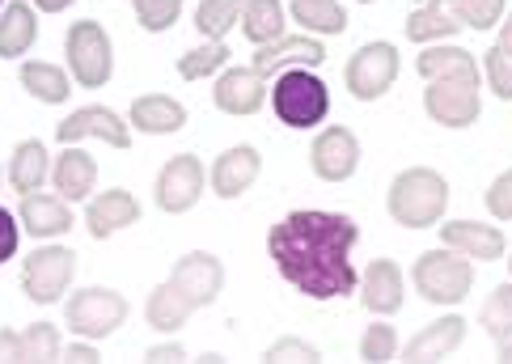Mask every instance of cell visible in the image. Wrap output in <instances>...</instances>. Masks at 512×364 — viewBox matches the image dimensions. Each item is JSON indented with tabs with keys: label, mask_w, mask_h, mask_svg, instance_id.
I'll return each mask as SVG.
<instances>
[{
	"label": "cell",
	"mask_w": 512,
	"mask_h": 364,
	"mask_svg": "<svg viewBox=\"0 0 512 364\" xmlns=\"http://www.w3.org/2000/svg\"><path fill=\"white\" fill-rule=\"evenodd\" d=\"M356 238H360V225L347 212L301 208L271 225L267 254L280 276L309 301H339L347 293H356L360 284L352 267Z\"/></svg>",
	"instance_id": "cell-1"
},
{
	"label": "cell",
	"mask_w": 512,
	"mask_h": 364,
	"mask_svg": "<svg viewBox=\"0 0 512 364\" xmlns=\"http://www.w3.org/2000/svg\"><path fill=\"white\" fill-rule=\"evenodd\" d=\"M415 72L428 81L424 89V111L441 127H470L483 111L479 85L483 72L474 64L466 47H424L415 60Z\"/></svg>",
	"instance_id": "cell-2"
},
{
	"label": "cell",
	"mask_w": 512,
	"mask_h": 364,
	"mask_svg": "<svg viewBox=\"0 0 512 364\" xmlns=\"http://www.w3.org/2000/svg\"><path fill=\"white\" fill-rule=\"evenodd\" d=\"M386 208L394 216V225H402V229L441 225V216L449 208V182L428 166H411L390 182Z\"/></svg>",
	"instance_id": "cell-3"
},
{
	"label": "cell",
	"mask_w": 512,
	"mask_h": 364,
	"mask_svg": "<svg viewBox=\"0 0 512 364\" xmlns=\"http://www.w3.org/2000/svg\"><path fill=\"white\" fill-rule=\"evenodd\" d=\"M271 111L284 127H318L331 115V89L314 68H284L271 77Z\"/></svg>",
	"instance_id": "cell-4"
},
{
	"label": "cell",
	"mask_w": 512,
	"mask_h": 364,
	"mask_svg": "<svg viewBox=\"0 0 512 364\" xmlns=\"http://www.w3.org/2000/svg\"><path fill=\"white\" fill-rule=\"evenodd\" d=\"M411 284H415V293L432 305H462L466 293L474 288V259H466V254L453 246L424 250L411 267Z\"/></svg>",
	"instance_id": "cell-5"
},
{
	"label": "cell",
	"mask_w": 512,
	"mask_h": 364,
	"mask_svg": "<svg viewBox=\"0 0 512 364\" xmlns=\"http://www.w3.org/2000/svg\"><path fill=\"white\" fill-rule=\"evenodd\" d=\"M64 56L72 81L85 89H102L115 72V51H111V34L102 30V22H72L68 39H64Z\"/></svg>",
	"instance_id": "cell-6"
},
{
	"label": "cell",
	"mask_w": 512,
	"mask_h": 364,
	"mask_svg": "<svg viewBox=\"0 0 512 364\" xmlns=\"http://www.w3.org/2000/svg\"><path fill=\"white\" fill-rule=\"evenodd\" d=\"M64 322L72 326V335L81 339H111L119 326L127 322V301L115 288H81L64 301Z\"/></svg>",
	"instance_id": "cell-7"
},
{
	"label": "cell",
	"mask_w": 512,
	"mask_h": 364,
	"mask_svg": "<svg viewBox=\"0 0 512 364\" xmlns=\"http://www.w3.org/2000/svg\"><path fill=\"white\" fill-rule=\"evenodd\" d=\"M77 276V254L68 246H39L22 263V293L34 305H56Z\"/></svg>",
	"instance_id": "cell-8"
},
{
	"label": "cell",
	"mask_w": 512,
	"mask_h": 364,
	"mask_svg": "<svg viewBox=\"0 0 512 364\" xmlns=\"http://www.w3.org/2000/svg\"><path fill=\"white\" fill-rule=\"evenodd\" d=\"M398 81V47L394 43H364L343 68V85L356 102H377Z\"/></svg>",
	"instance_id": "cell-9"
},
{
	"label": "cell",
	"mask_w": 512,
	"mask_h": 364,
	"mask_svg": "<svg viewBox=\"0 0 512 364\" xmlns=\"http://www.w3.org/2000/svg\"><path fill=\"white\" fill-rule=\"evenodd\" d=\"M204 187H208L204 161H199L195 153H178V157H170L166 166H161L153 199H157V208H161V212L178 216V212H191V208L199 204Z\"/></svg>",
	"instance_id": "cell-10"
},
{
	"label": "cell",
	"mask_w": 512,
	"mask_h": 364,
	"mask_svg": "<svg viewBox=\"0 0 512 364\" xmlns=\"http://www.w3.org/2000/svg\"><path fill=\"white\" fill-rule=\"evenodd\" d=\"M170 288H178L182 297H187L191 309H208L216 297H221V288H225V267L216 254L208 250H191V254H182V259L174 263L170 271Z\"/></svg>",
	"instance_id": "cell-11"
},
{
	"label": "cell",
	"mask_w": 512,
	"mask_h": 364,
	"mask_svg": "<svg viewBox=\"0 0 512 364\" xmlns=\"http://www.w3.org/2000/svg\"><path fill=\"white\" fill-rule=\"evenodd\" d=\"M360 166V140L352 136V127H326L309 144V170L322 182H347Z\"/></svg>",
	"instance_id": "cell-12"
},
{
	"label": "cell",
	"mask_w": 512,
	"mask_h": 364,
	"mask_svg": "<svg viewBox=\"0 0 512 364\" xmlns=\"http://www.w3.org/2000/svg\"><path fill=\"white\" fill-rule=\"evenodd\" d=\"M271 98V77H263L259 68H225L216 77V89H212V102L216 111L225 115H259V106Z\"/></svg>",
	"instance_id": "cell-13"
},
{
	"label": "cell",
	"mask_w": 512,
	"mask_h": 364,
	"mask_svg": "<svg viewBox=\"0 0 512 364\" xmlns=\"http://www.w3.org/2000/svg\"><path fill=\"white\" fill-rule=\"evenodd\" d=\"M89 136L106 140L111 149H127V144H132V123H123V115H115L111 106H81V111H72L56 132L60 144H81Z\"/></svg>",
	"instance_id": "cell-14"
},
{
	"label": "cell",
	"mask_w": 512,
	"mask_h": 364,
	"mask_svg": "<svg viewBox=\"0 0 512 364\" xmlns=\"http://www.w3.org/2000/svg\"><path fill=\"white\" fill-rule=\"evenodd\" d=\"M326 60V47L318 34H280L276 43L254 47V68L263 77H276L284 68H318Z\"/></svg>",
	"instance_id": "cell-15"
},
{
	"label": "cell",
	"mask_w": 512,
	"mask_h": 364,
	"mask_svg": "<svg viewBox=\"0 0 512 364\" xmlns=\"http://www.w3.org/2000/svg\"><path fill=\"white\" fill-rule=\"evenodd\" d=\"M259 170H263L259 149H250V144H233V149H225L221 157L212 161L208 182H212V191L221 199H237V195H246L254 187Z\"/></svg>",
	"instance_id": "cell-16"
},
{
	"label": "cell",
	"mask_w": 512,
	"mask_h": 364,
	"mask_svg": "<svg viewBox=\"0 0 512 364\" xmlns=\"http://www.w3.org/2000/svg\"><path fill=\"white\" fill-rule=\"evenodd\" d=\"M136 221H140V204H136L132 191L115 187V191H102V195L89 199V212H85L89 238L106 242V238H115L119 229H132Z\"/></svg>",
	"instance_id": "cell-17"
},
{
	"label": "cell",
	"mask_w": 512,
	"mask_h": 364,
	"mask_svg": "<svg viewBox=\"0 0 512 364\" xmlns=\"http://www.w3.org/2000/svg\"><path fill=\"white\" fill-rule=\"evenodd\" d=\"M402 293H407V284H402V271L394 259H373L364 267V280H360V301L369 314L377 318H390L402 309Z\"/></svg>",
	"instance_id": "cell-18"
},
{
	"label": "cell",
	"mask_w": 512,
	"mask_h": 364,
	"mask_svg": "<svg viewBox=\"0 0 512 364\" xmlns=\"http://www.w3.org/2000/svg\"><path fill=\"white\" fill-rule=\"evenodd\" d=\"M127 123L144 136H174L187 127V106L170 94H140L127 111Z\"/></svg>",
	"instance_id": "cell-19"
},
{
	"label": "cell",
	"mask_w": 512,
	"mask_h": 364,
	"mask_svg": "<svg viewBox=\"0 0 512 364\" xmlns=\"http://www.w3.org/2000/svg\"><path fill=\"white\" fill-rule=\"evenodd\" d=\"M22 229L30 238H60V233L72 229V208L64 195H47V191H30L22 195Z\"/></svg>",
	"instance_id": "cell-20"
},
{
	"label": "cell",
	"mask_w": 512,
	"mask_h": 364,
	"mask_svg": "<svg viewBox=\"0 0 512 364\" xmlns=\"http://www.w3.org/2000/svg\"><path fill=\"white\" fill-rule=\"evenodd\" d=\"M441 242L462 250L474 263H496L504 254V233L483 221H449V225H441Z\"/></svg>",
	"instance_id": "cell-21"
},
{
	"label": "cell",
	"mask_w": 512,
	"mask_h": 364,
	"mask_svg": "<svg viewBox=\"0 0 512 364\" xmlns=\"http://www.w3.org/2000/svg\"><path fill=\"white\" fill-rule=\"evenodd\" d=\"M39 39V9L26 0L0 9V60H22Z\"/></svg>",
	"instance_id": "cell-22"
},
{
	"label": "cell",
	"mask_w": 512,
	"mask_h": 364,
	"mask_svg": "<svg viewBox=\"0 0 512 364\" xmlns=\"http://www.w3.org/2000/svg\"><path fill=\"white\" fill-rule=\"evenodd\" d=\"M51 178H56V195H64L68 204H77V199H89V191H94L98 161L89 157L85 149H77V144H64V153L56 157Z\"/></svg>",
	"instance_id": "cell-23"
},
{
	"label": "cell",
	"mask_w": 512,
	"mask_h": 364,
	"mask_svg": "<svg viewBox=\"0 0 512 364\" xmlns=\"http://www.w3.org/2000/svg\"><path fill=\"white\" fill-rule=\"evenodd\" d=\"M462 339H466V318L462 314H445V318H436L432 326H424L411 343H407V360H445L449 352L462 348Z\"/></svg>",
	"instance_id": "cell-24"
},
{
	"label": "cell",
	"mask_w": 512,
	"mask_h": 364,
	"mask_svg": "<svg viewBox=\"0 0 512 364\" xmlns=\"http://www.w3.org/2000/svg\"><path fill=\"white\" fill-rule=\"evenodd\" d=\"M51 178V161H47V144L43 140H22L9 157V187L17 195L39 191L43 182Z\"/></svg>",
	"instance_id": "cell-25"
},
{
	"label": "cell",
	"mask_w": 512,
	"mask_h": 364,
	"mask_svg": "<svg viewBox=\"0 0 512 364\" xmlns=\"http://www.w3.org/2000/svg\"><path fill=\"white\" fill-rule=\"evenodd\" d=\"M462 30V22L449 13L445 0H428V5H419L411 17H407V39L419 43V47H428L436 39H449V34Z\"/></svg>",
	"instance_id": "cell-26"
},
{
	"label": "cell",
	"mask_w": 512,
	"mask_h": 364,
	"mask_svg": "<svg viewBox=\"0 0 512 364\" xmlns=\"http://www.w3.org/2000/svg\"><path fill=\"white\" fill-rule=\"evenodd\" d=\"M242 34L254 43V47H263V43H276L280 34H284V5L280 0H246L242 5Z\"/></svg>",
	"instance_id": "cell-27"
},
{
	"label": "cell",
	"mask_w": 512,
	"mask_h": 364,
	"mask_svg": "<svg viewBox=\"0 0 512 364\" xmlns=\"http://www.w3.org/2000/svg\"><path fill=\"white\" fill-rule=\"evenodd\" d=\"M22 85H26L39 102H51V106L68 102V94H72L68 72L56 68V64H47V60H26V64H22Z\"/></svg>",
	"instance_id": "cell-28"
},
{
	"label": "cell",
	"mask_w": 512,
	"mask_h": 364,
	"mask_svg": "<svg viewBox=\"0 0 512 364\" xmlns=\"http://www.w3.org/2000/svg\"><path fill=\"white\" fill-rule=\"evenodd\" d=\"M292 22L305 34H343L347 13L339 0H292Z\"/></svg>",
	"instance_id": "cell-29"
},
{
	"label": "cell",
	"mask_w": 512,
	"mask_h": 364,
	"mask_svg": "<svg viewBox=\"0 0 512 364\" xmlns=\"http://www.w3.org/2000/svg\"><path fill=\"white\" fill-rule=\"evenodd\" d=\"M191 314H195V309L187 305V297H182L178 288H170V284L153 288L149 305H144V318H149V326H153V331H166V335H174Z\"/></svg>",
	"instance_id": "cell-30"
},
{
	"label": "cell",
	"mask_w": 512,
	"mask_h": 364,
	"mask_svg": "<svg viewBox=\"0 0 512 364\" xmlns=\"http://www.w3.org/2000/svg\"><path fill=\"white\" fill-rule=\"evenodd\" d=\"M229 68V43L225 39H208L204 47H191L187 56H178V77L182 81H204L216 72Z\"/></svg>",
	"instance_id": "cell-31"
},
{
	"label": "cell",
	"mask_w": 512,
	"mask_h": 364,
	"mask_svg": "<svg viewBox=\"0 0 512 364\" xmlns=\"http://www.w3.org/2000/svg\"><path fill=\"white\" fill-rule=\"evenodd\" d=\"M242 5L246 0H199L195 9V26L204 39H225V34L242 22Z\"/></svg>",
	"instance_id": "cell-32"
},
{
	"label": "cell",
	"mask_w": 512,
	"mask_h": 364,
	"mask_svg": "<svg viewBox=\"0 0 512 364\" xmlns=\"http://www.w3.org/2000/svg\"><path fill=\"white\" fill-rule=\"evenodd\" d=\"M56 356H64V339H60V331L51 322H34V326H26V331L17 335V360L43 364V360H56Z\"/></svg>",
	"instance_id": "cell-33"
},
{
	"label": "cell",
	"mask_w": 512,
	"mask_h": 364,
	"mask_svg": "<svg viewBox=\"0 0 512 364\" xmlns=\"http://www.w3.org/2000/svg\"><path fill=\"white\" fill-rule=\"evenodd\" d=\"M449 13L470 30H491L504 13V0H445Z\"/></svg>",
	"instance_id": "cell-34"
},
{
	"label": "cell",
	"mask_w": 512,
	"mask_h": 364,
	"mask_svg": "<svg viewBox=\"0 0 512 364\" xmlns=\"http://www.w3.org/2000/svg\"><path fill=\"white\" fill-rule=\"evenodd\" d=\"M132 9H136V22L149 30V34H161V30H170L178 22V13H182V0H132Z\"/></svg>",
	"instance_id": "cell-35"
},
{
	"label": "cell",
	"mask_w": 512,
	"mask_h": 364,
	"mask_svg": "<svg viewBox=\"0 0 512 364\" xmlns=\"http://www.w3.org/2000/svg\"><path fill=\"white\" fill-rule=\"evenodd\" d=\"M483 77L491 89H496L500 102H512V56L504 47H491L483 56Z\"/></svg>",
	"instance_id": "cell-36"
},
{
	"label": "cell",
	"mask_w": 512,
	"mask_h": 364,
	"mask_svg": "<svg viewBox=\"0 0 512 364\" xmlns=\"http://www.w3.org/2000/svg\"><path fill=\"white\" fill-rule=\"evenodd\" d=\"M394 352H398V335H394V326L373 322L369 331L360 335V356H364V360L381 364V360H394Z\"/></svg>",
	"instance_id": "cell-37"
},
{
	"label": "cell",
	"mask_w": 512,
	"mask_h": 364,
	"mask_svg": "<svg viewBox=\"0 0 512 364\" xmlns=\"http://www.w3.org/2000/svg\"><path fill=\"white\" fill-rule=\"evenodd\" d=\"M512 322V284H500L496 293H491L487 301H483V309H479V326L487 331V339L500 331V326H508Z\"/></svg>",
	"instance_id": "cell-38"
},
{
	"label": "cell",
	"mask_w": 512,
	"mask_h": 364,
	"mask_svg": "<svg viewBox=\"0 0 512 364\" xmlns=\"http://www.w3.org/2000/svg\"><path fill=\"white\" fill-rule=\"evenodd\" d=\"M487 208L496 221H512V170H504L496 182L487 187Z\"/></svg>",
	"instance_id": "cell-39"
},
{
	"label": "cell",
	"mask_w": 512,
	"mask_h": 364,
	"mask_svg": "<svg viewBox=\"0 0 512 364\" xmlns=\"http://www.w3.org/2000/svg\"><path fill=\"white\" fill-rule=\"evenodd\" d=\"M267 360H322L318 356V348H314V343H305V339H276V343H271V348H267Z\"/></svg>",
	"instance_id": "cell-40"
},
{
	"label": "cell",
	"mask_w": 512,
	"mask_h": 364,
	"mask_svg": "<svg viewBox=\"0 0 512 364\" xmlns=\"http://www.w3.org/2000/svg\"><path fill=\"white\" fill-rule=\"evenodd\" d=\"M13 254H17V216L0 208V263H9Z\"/></svg>",
	"instance_id": "cell-41"
},
{
	"label": "cell",
	"mask_w": 512,
	"mask_h": 364,
	"mask_svg": "<svg viewBox=\"0 0 512 364\" xmlns=\"http://www.w3.org/2000/svg\"><path fill=\"white\" fill-rule=\"evenodd\" d=\"M64 360H72V364H94L98 360L94 339H81V343H72V348H64Z\"/></svg>",
	"instance_id": "cell-42"
},
{
	"label": "cell",
	"mask_w": 512,
	"mask_h": 364,
	"mask_svg": "<svg viewBox=\"0 0 512 364\" xmlns=\"http://www.w3.org/2000/svg\"><path fill=\"white\" fill-rule=\"evenodd\" d=\"M149 360H161V364L187 360V348H182V343H153V348H149Z\"/></svg>",
	"instance_id": "cell-43"
},
{
	"label": "cell",
	"mask_w": 512,
	"mask_h": 364,
	"mask_svg": "<svg viewBox=\"0 0 512 364\" xmlns=\"http://www.w3.org/2000/svg\"><path fill=\"white\" fill-rule=\"evenodd\" d=\"M491 343L500 348V356H504V360H512V322H508V326H500V331L491 335Z\"/></svg>",
	"instance_id": "cell-44"
},
{
	"label": "cell",
	"mask_w": 512,
	"mask_h": 364,
	"mask_svg": "<svg viewBox=\"0 0 512 364\" xmlns=\"http://www.w3.org/2000/svg\"><path fill=\"white\" fill-rule=\"evenodd\" d=\"M0 360H17V331H0Z\"/></svg>",
	"instance_id": "cell-45"
},
{
	"label": "cell",
	"mask_w": 512,
	"mask_h": 364,
	"mask_svg": "<svg viewBox=\"0 0 512 364\" xmlns=\"http://www.w3.org/2000/svg\"><path fill=\"white\" fill-rule=\"evenodd\" d=\"M30 5H34V9H43V13H64L72 0H30Z\"/></svg>",
	"instance_id": "cell-46"
},
{
	"label": "cell",
	"mask_w": 512,
	"mask_h": 364,
	"mask_svg": "<svg viewBox=\"0 0 512 364\" xmlns=\"http://www.w3.org/2000/svg\"><path fill=\"white\" fill-rule=\"evenodd\" d=\"M496 47H504L508 56H512V13H508V22L500 26V43H496Z\"/></svg>",
	"instance_id": "cell-47"
},
{
	"label": "cell",
	"mask_w": 512,
	"mask_h": 364,
	"mask_svg": "<svg viewBox=\"0 0 512 364\" xmlns=\"http://www.w3.org/2000/svg\"><path fill=\"white\" fill-rule=\"evenodd\" d=\"M356 5H373V0H356Z\"/></svg>",
	"instance_id": "cell-48"
},
{
	"label": "cell",
	"mask_w": 512,
	"mask_h": 364,
	"mask_svg": "<svg viewBox=\"0 0 512 364\" xmlns=\"http://www.w3.org/2000/svg\"><path fill=\"white\" fill-rule=\"evenodd\" d=\"M508 271H512V259H508Z\"/></svg>",
	"instance_id": "cell-49"
},
{
	"label": "cell",
	"mask_w": 512,
	"mask_h": 364,
	"mask_svg": "<svg viewBox=\"0 0 512 364\" xmlns=\"http://www.w3.org/2000/svg\"><path fill=\"white\" fill-rule=\"evenodd\" d=\"M0 9H5V0H0Z\"/></svg>",
	"instance_id": "cell-50"
},
{
	"label": "cell",
	"mask_w": 512,
	"mask_h": 364,
	"mask_svg": "<svg viewBox=\"0 0 512 364\" xmlns=\"http://www.w3.org/2000/svg\"><path fill=\"white\" fill-rule=\"evenodd\" d=\"M0 178H5V174H0Z\"/></svg>",
	"instance_id": "cell-51"
}]
</instances>
